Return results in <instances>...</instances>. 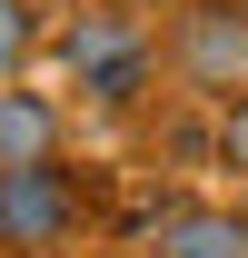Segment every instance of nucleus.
I'll use <instances>...</instances> for the list:
<instances>
[{
	"mask_svg": "<svg viewBox=\"0 0 248 258\" xmlns=\"http://www.w3.org/2000/svg\"><path fill=\"white\" fill-rule=\"evenodd\" d=\"M179 80L209 99H238L248 90V10L238 0H199L179 20Z\"/></svg>",
	"mask_w": 248,
	"mask_h": 258,
	"instance_id": "nucleus-2",
	"label": "nucleus"
},
{
	"mask_svg": "<svg viewBox=\"0 0 248 258\" xmlns=\"http://www.w3.org/2000/svg\"><path fill=\"white\" fill-rule=\"evenodd\" d=\"M30 159H60V109L30 90H0V169H30Z\"/></svg>",
	"mask_w": 248,
	"mask_h": 258,
	"instance_id": "nucleus-3",
	"label": "nucleus"
},
{
	"mask_svg": "<svg viewBox=\"0 0 248 258\" xmlns=\"http://www.w3.org/2000/svg\"><path fill=\"white\" fill-rule=\"evenodd\" d=\"M159 258H248V219H228V209H169Z\"/></svg>",
	"mask_w": 248,
	"mask_h": 258,
	"instance_id": "nucleus-4",
	"label": "nucleus"
},
{
	"mask_svg": "<svg viewBox=\"0 0 248 258\" xmlns=\"http://www.w3.org/2000/svg\"><path fill=\"white\" fill-rule=\"evenodd\" d=\"M218 159H228V169L248 179V90L228 99V119H218Z\"/></svg>",
	"mask_w": 248,
	"mask_h": 258,
	"instance_id": "nucleus-7",
	"label": "nucleus"
},
{
	"mask_svg": "<svg viewBox=\"0 0 248 258\" xmlns=\"http://www.w3.org/2000/svg\"><path fill=\"white\" fill-rule=\"evenodd\" d=\"M20 60H30V0H0V90L20 80Z\"/></svg>",
	"mask_w": 248,
	"mask_h": 258,
	"instance_id": "nucleus-6",
	"label": "nucleus"
},
{
	"mask_svg": "<svg viewBox=\"0 0 248 258\" xmlns=\"http://www.w3.org/2000/svg\"><path fill=\"white\" fill-rule=\"evenodd\" d=\"M80 228V189H70L60 159H30V169H0V258H30V248H60Z\"/></svg>",
	"mask_w": 248,
	"mask_h": 258,
	"instance_id": "nucleus-1",
	"label": "nucleus"
},
{
	"mask_svg": "<svg viewBox=\"0 0 248 258\" xmlns=\"http://www.w3.org/2000/svg\"><path fill=\"white\" fill-rule=\"evenodd\" d=\"M30 258H50V248H30Z\"/></svg>",
	"mask_w": 248,
	"mask_h": 258,
	"instance_id": "nucleus-8",
	"label": "nucleus"
},
{
	"mask_svg": "<svg viewBox=\"0 0 248 258\" xmlns=\"http://www.w3.org/2000/svg\"><path fill=\"white\" fill-rule=\"evenodd\" d=\"M129 50H149V40L129 30L119 10H80V20H70V70H80V80H99V70L129 60Z\"/></svg>",
	"mask_w": 248,
	"mask_h": 258,
	"instance_id": "nucleus-5",
	"label": "nucleus"
}]
</instances>
